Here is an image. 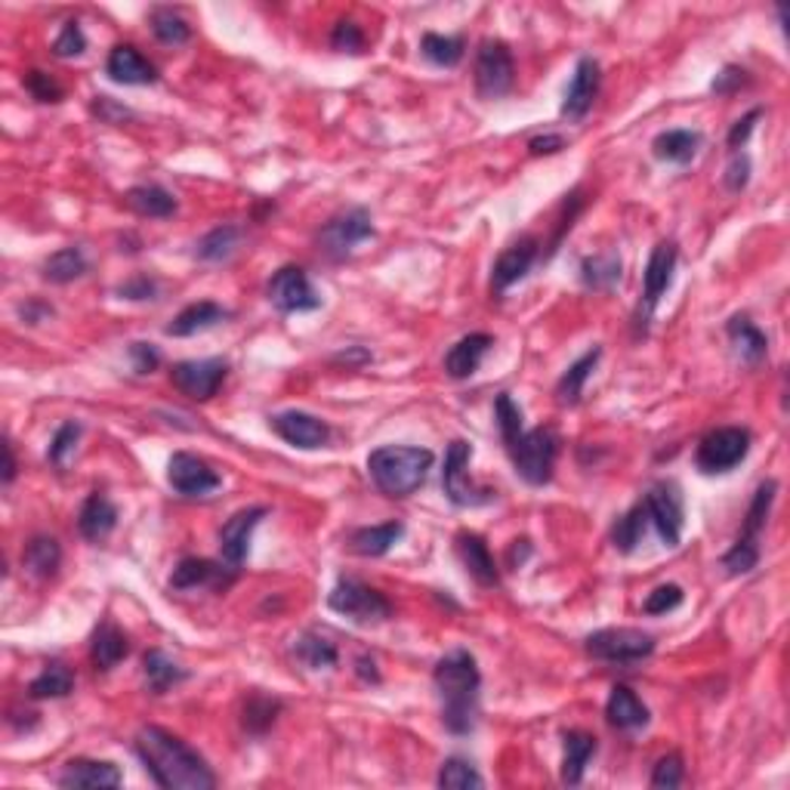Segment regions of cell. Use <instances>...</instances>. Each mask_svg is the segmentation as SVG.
I'll list each match as a JSON object with an SVG mask.
<instances>
[{
  "instance_id": "obj_1",
  "label": "cell",
  "mask_w": 790,
  "mask_h": 790,
  "mask_svg": "<svg viewBox=\"0 0 790 790\" xmlns=\"http://www.w3.org/2000/svg\"><path fill=\"white\" fill-rule=\"evenodd\" d=\"M136 753L152 781L164 790H213L216 775L204 756L192 751L179 735L161 726H146L136 735Z\"/></svg>"
},
{
  "instance_id": "obj_2",
  "label": "cell",
  "mask_w": 790,
  "mask_h": 790,
  "mask_svg": "<svg viewBox=\"0 0 790 790\" xmlns=\"http://www.w3.org/2000/svg\"><path fill=\"white\" fill-rule=\"evenodd\" d=\"M494 417H498V429L506 444V454L516 466V476L522 482L550 485L553 482V469H556V457H560V436L550 426H538V429H525V417L522 407L513 402L510 392H501L494 399Z\"/></svg>"
},
{
  "instance_id": "obj_3",
  "label": "cell",
  "mask_w": 790,
  "mask_h": 790,
  "mask_svg": "<svg viewBox=\"0 0 790 790\" xmlns=\"http://www.w3.org/2000/svg\"><path fill=\"white\" fill-rule=\"evenodd\" d=\"M432 682L442 701V726L451 735H473L476 732V719H479V689H482V674L476 657L466 649H454L451 655H444L436 670H432Z\"/></svg>"
},
{
  "instance_id": "obj_4",
  "label": "cell",
  "mask_w": 790,
  "mask_h": 790,
  "mask_svg": "<svg viewBox=\"0 0 790 790\" xmlns=\"http://www.w3.org/2000/svg\"><path fill=\"white\" fill-rule=\"evenodd\" d=\"M436 454L429 448H414V444H384L371 451L367 457V473L374 485L384 491L386 498H407L426 482L432 469Z\"/></svg>"
},
{
  "instance_id": "obj_5",
  "label": "cell",
  "mask_w": 790,
  "mask_h": 790,
  "mask_svg": "<svg viewBox=\"0 0 790 790\" xmlns=\"http://www.w3.org/2000/svg\"><path fill=\"white\" fill-rule=\"evenodd\" d=\"M775 491H778V482H775V479H769V482H763L756 488L751 510H748V516H744V528H741V535H738V540L732 543V550L723 556V568H726L732 578L751 575L753 568L760 565V535H763L766 519H769V510L772 503H775Z\"/></svg>"
},
{
  "instance_id": "obj_6",
  "label": "cell",
  "mask_w": 790,
  "mask_h": 790,
  "mask_svg": "<svg viewBox=\"0 0 790 790\" xmlns=\"http://www.w3.org/2000/svg\"><path fill=\"white\" fill-rule=\"evenodd\" d=\"M328 609L349 617L352 624H362V627H377V624L392 617V602L380 590L367 587L365 580L359 578L337 580V587L330 590L328 597Z\"/></svg>"
},
{
  "instance_id": "obj_7",
  "label": "cell",
  "mask_w": 790,
  "mask_h": 790,
  "mask_svg": "<svg viewBox=\"0 0 790 790\" xmlns=\"http://www.w3.org/2000/svg\"><path fill=\"white\" fill-rule=\"evenodd\" d=\"M748 454H751V432L741 426H719L701 439L694 463L704 476H723L748 461Z\"/></svg>"
},
{
  "instance_id": "obj_8",
  "label": "cell",
  "mask_w": 790,
  "mask_h": 790,
  "mask_svg": "<svg viewBox=\"0 0 790 790\" xmlns=\"http://www.w3.org/2000/svg\"><path fill=\"white\" fill-rule=\"evenodd\" d=\"M676 260H679V251H676L674 241H657L649 253V263L642 272V300H639L637 309V330L642 337L649 334V322L655 318L661 297L674 285Z\"/></svg>"
},
{
  "instance_id": "obj_9",
  "label": "cell",
  "mask_w": 790,
  "mask_h": 790,
  "mask_svg": "<svg viewBox=\"0 0 790 790\" xmlns=\"http://www.w3.org/2000/svg\"><path fill=\"white\" fill-rule=\"evenodd\" d=\"M469 461H473V448L469 442L463 439H454L448 444L444 451V469H442V488L444 498L461 506V510H469V506H485V503L494 501V491L491 488H482L469 479Z\"/></svg>"
},
{
  "instance_id": "obj_10",
  "label": "cell",
  "mask_w": 790,
  "mask_h": 790,
  "mask_svg": "<svg viewBox=\"0 0 790 790\" xmlns=\"http://www.w3.org/2000/svg\"><path fill=\"white\" fill-rule=\"evenodd\" d=\"M587 655L605 664H639L655 652V637L634 627H605L590 634L584 642Z\"/></svg>"
},
{
  "instance_id": "obj_11",
  "label": "cell",
  "mask_w": 790,
  "mask_h": 790,
  "mask_svg": "<svg viewBox=\"0 0 790 790\" xmlns=\"http://www.w3.org/2000/svg\"><path fill=\"white\" fill-rule=\"evenodd\" d=\"M516 84V62L503 40H482L476 57V93L482 99H501Z\"/></svg>"
},
{
  "instance_id": "obj_12",
  "label": "cell",
  "mask_w": 790,
  "mask_h": 790,
  "mask_svg": "<svg viewBox=\"0 0 790 790\" xmlns=\"http://www.w3.org/2000/svg\"><path fill=\"white\" fill-rule=\"evenodd\" d=\"M374 238V226H371V213L365 208H352V211L340 213L328 220L322 231H318V251L328 260H347L349 253L355 251L362 241Z\"/></svg>"
},
{
  "instance_id": "obj_13",
  "label": "cell",
  "mask_w": 790,
  "mask_h": 790,
  "mask_svg": "<svg viewBox=\"0 0 790 790\" xmlns=\"http://www.w3.org/2000/svg\"><path fill=\"white\" fill-rule=\"evenodd\" d=\"M645 513L649 525H655L657 538L664 547H679L682 540V525H686V510H682V491L676 482H657L645 494Z\"/></svg>"
},
{
  "instance_id": "obj_14",
  "label": "cell",
  "mask_w": 790,
  "mask_h": 790,
  "mask_svg": "<svg viewBox=\"0 0 790 790\" xmlns=\"http://www.w3.org/2000/svg\"><path fill=\"white\" fill-rule=\"evenodd\" d=\"M269 303L281 315H297V312H315L322 306V297L315 293L312 281H309L306 269L300 266H281L269 278V288H266Z\"/></svg>"
},
{
  "instance_id": "obj_15",
  "label": "cell",
  "mask_w": 790,
  "mask_h": 790,
  "mask_svg": "<svg viewBox=\"0 0 790 790\" xmlns=\"http://www.w3.org/2000/svg\"><path fill=\"white\" fill-rule=\"evenodd\" d=\"M229 374V365L223 359H198V362H176L171 367V384L192 402H208L216 396Z\"/></svg>"
},
{
  "instance_id": "obj_16",
  "label": "cell",
  "mask_w": 790,
  "mask_h": 790,
  "mask_svg": "<svg viewBox=\"0 0 790 790\" xmlns=\"http://www.w3.org/2000/svg\"><path fill=\"white\" fill-rule=\"evenodd\" d=\"M167 482L183 498H208L223 485V479L216 469H211V463H204L189 451H176L167 463Z\"/></svg>"
},
{
  "instance_id": "obj_17",
  "label": "cell",
  "mask_w": 790,
  "mask_h": 790,
  "mask_svg": "<svg viewBox=\"0 0 790 790\" xmlns=\"http://www.w3.org/2000/svg\"><path fill=\"white\" fill-rule=\"evenodd\" d=\"M266 516V506H248V510H238L223 528H220V556L226 562V568L238 572L248 553H251V538L253 528L263 522Z\"/></svg>"
},
{
  "instance_id": "obj_18",
  "label": "cell",
  "mask_w": 790,
  "mask_h": 790,
  "mask_svg": "<svg viewBox=\"0 0 790 790\" xmlns=\"http://www.w3.org/2000/svg\"><path fill=\"white\" fill-rule=\"evenodd\" d=\"M269 426L275 429L278 439H285L300 451H315V448H325L330 442V426L318 421L315 414H306V411H281V414L269 417Z\"/></svg>"
},
{
  "instance_id": "obj_19",
  "label": "cell",
  "mask_w": 790,
  "mask_h": 790,
  "mask_svg": "<svg viewBox=\"0 0 790 790\" xmlns=\"http://www.w3.org/2000/svg\"><path fill=\"white\" fill-rule=\"evenodd\" d=\"M538 238H531V235L510 244L491 266V293L503 297L513 285H519L522 278L531 272V266L538 263Z\"/></svg>"
},
{
  "instance_id": "obj_20",
  "label": "cell",
  "mask_w": 790,
  "mask_h": 790,
  "mask_svg": "<svg viewBox=\"0 0 790 790\" xmlns=\"http://www.w3.org/2000/svg\"><path fill=\"white\" fill-rule=\"evenodd\" d=\"M599 80H602V72H599L597 59L584 57L578 59L575 65V75L568 80L565 87V99H562V117L578 124L587 117V112L593 109V102L599 97Z\"/></svg>"
},
{
  "instance_id": "obj_21",
  "label": "cell",
  "mask_w": 790,
  "mask_h": 790,
  "mask_svg": "<svg viewBox=\"0 0 790 790\" xmlns=\"http://www.w3.org/2000/svg\"><path fill=\"white\" fill-rule=\"evenodd\" d=\"M59 788H121L124 775L109 760H68L57 778Z\"/></svg>"
},
{
  "instance_id": "obj_22",
  "label": "cell",
  "mask_w": 790,
  "mask_h": 790,
  "mask_svg": "<svg viewBox=\"0 0 790 790\" xmlns=\"http://www.w3.org/2000/svg\"><path fill=\"white\" fill-rule=\"evenodd\" d=\"M454 550H457V556H461L466 575L476 580L479 587H498V584H501L498 562H494L491 550H488V543H485L479 535L461 531L457 540H454Z\"/></svg>"
},
{
  "instance_id": "obj_23",
  "label": "cell",
  "mask_w": 790,
  "mask_h": 790,
  "mask_svg": "<svg viewBox=\"0 0 790 790\" xmlns=\"http://www.w3.org/2000/svg\"><path fill=\"white\" fill-rule=\"evenodd\" d=\"M494 347L491 334H466L444 355V374L451 380H469L479 367H482L485 355Z\"/></svg>"
},
{
  "instance_id": "obj_24",
  "label": "cell",
  "mask_w": 790,
  "mask_h": 790,
  "mask_svg": "<svg viewBox=\"0 0 790 790\" xmlns=\"http://www.w3.org/2000/svg\"><path fill=\"white\" fill-rule=\"evenodd\" d=\"M105 72L115 84H124V87H149L158 80V68L130 43H121L109 53Z\"/></svg>"
},
{
  "instance_id": "obj_25",
  "label": "cell",
  "mask_w": 790,
  "mask_h": 790,
  "mask_svg": "<svg viewBox=\"0 0 790 790\" xmlns=\"http://www.w3.org/2000/svg\"><path fill=\"white\" fill-rule=\"evenodd\" d=\"M605 719L617 732H639L649 726V707L639 701V694L630 686H615L605 701Z\"/></svg>"
},
{
  "instance_id": "obj_26",
  "label": "cell",
  "mask_w": 790,
  "mask_h": 790,
  "mask_svg": "<svg viewBox=\"0 0 790 790\" xmlns=\"http://www.w3.org/2000/svg\"><path fill=\"white\" fill-rule=\"evenodd\" d=\"M726 337H729V343H732L735 359H738L744 367H756L766 362L769 340H766V334L756 328L748 315H735V318H729Z\"/></svg>"
},
{
  "instance_id": "obj_27",
  "label": "cell",
  "mask_w": 790,
  "mask_h": 790,
  "mask_svg": "<svg viewBox=\"0 0 790 790\" xmlns=\"http://www.w3.org/2000/svg\"><path fill=\"white\" fill-rule=\"evenodd\" d=\"M117 525V506L102 491H93L84 506H80V513H77V531H80V538L90 540V543H99V540H105L112 531H115Z\"/></svg>"
},
{
  "instance_id": "obj_28",
  "label": "cell",
  "mask_w": 790,
  "mask_h": 790,
  "mask_svg": "<svg viewBox=\"0 0 790 790\" xmlns=\"http://www.w3.org/2000/svg\"><path fill=\"white\" fill-rule=\"evenodd\" d=\"M405 535V525L402 522H384V525H367V528H355L349 535V550L355 556H365V560H377L386 556L399 540Z\"/></svg>"
},
{
  "instance_id": "obj_29",
  "label": "cell",
  "mask_w": 790,
  "mask_h": 790,
  "mask_svg": "<svg viewBox=\"0 0 790 790\" xmlns=\"http://www.w3.org/2000/svg\"><path fill=\"white\" fill-rule=\"evenodd\" d=\"M229 318V309L213 303V300H198L192 306H186L179 315H174V322L164 328L167 337H195L201 330L216 328L220 322Z\"/></svg>"
},
{
  "instance_id": "obj_30",
  "label": "cell",
  "mask_w": 790,
  "mask_h": 790,
  "mask_svg": "<svg viewBox=\"0 0 790 790\" xmlns=\"http://www.w3.org/2000/svg\"><path fill=\"white\" fill-rule=\"evenodd\" d=\"M226 572H231V568H223L220 562L198 560V556H186V560L179 562V565L174 568V575H171V587H174V590H198V587H226V584H229ZM231 575H235V572H231Z\"/></svg>"
},
{
  "instance_id": "obj_31",
  "label": "cell",
  "mask_w": 790,
  "mask_h": 790,
  "mask_svg": "<svg viewBox=\"0 0 790 790\" xmlns=\"http://www.w3.org/2000/svg\"><path fill=\"white\" fill-rule=\"evenodd\" d=\"M562 748H565V753H562V781L575 788L584 781V772L590 766V760L597 756L599 744L590 732L572 729L562 738Z\"/></svg>"
},
{
  "instance_id": "obj_32",
  "label": "cell",
  "mask_w": 790,
  "mask_h": 790,
  "mask_svg": "<svg viewBox=\"0 0 790 790\" xmlns=\"http://www.w3.org/2000/svg\"><path fill=\"white\" fill-rule=\"evenodd\" d=\"M127 655H130L127 634L117 624H112V620H102L97 630H93V639H90V657H93L97 670H112Z\"/></svg>"
},
{
  "instance_id": "obj_33",
  "label": "cell",
  "mask_w": 790,
  "mask_h": 790,
  "mask_svg": "<svg viewBox=\"0 0 790 790\" xmlns=\"http://www.w3.org/2000/svg\"><path fill=\"white\" fill-rule=\"evenodd\" d=\"M599 359H602V349L593 347L590 352H584L578 362L568 365V371L562 374L560 384H556V399H560V405L565 407L578 405L580 396H584V386H587V380L593 377Z\"/></svg>"
},
{
  "instance_id": "obj_34",
  "label": "cell",
  "mask_w": 790,
  "mask_h": 790,
  "mask_svg": "<svg viewBox=\"0 0 790 790\" xmlns=\"http://www.w3.org/2000/svg\"><path fill=\"white\" fill-rule=\"evenodd\" d=\"M701 149V134L698 130H664L655 136L652 142V152L657 161H667V164H692L694 154Z\"/></svg>"
},
{
  "instance_id": "obj_35",
  "label": "cell",
  "mask_w": 790,
  "mask_h": 790,
  "mask_svg": "<svg viewBox=\"0 0 790 790\" xmlns=\"http://www.w3.org/2000/svg\"><path fill=\"white\" fill-rule=\"evenodd\" d=\"M142 674H146V682H149V692L154 694H164L167 689H174V686L189 679V670L179 667L174 657L164 655L161 649L146 652V657H142Z\"/></svg>"
},
{
  "instance_id": "obj_36",
  "label": "cell",
  "mask_w": 790,
  "mask_h": 790,
  "mask_svg": "<svg viewBox=\"0 0 790 790\" xmlns=\"http://www.w3.org/2000/svg\"><path fill=\"white\" fill-rule=\"evenodd\" d=\"M127 208L139 216H149V220H167L176 213V198L164 186H134L130 192L124 195Z\"/></svg>"
},
{
  "instance_id": "obj_37",
  "label": "cell",
  "mask_w": 790,
  "mask_h": 790,
  "mask_svg": "<svg viewBox=\"0 0 790 790\" xmlns=\"http://www.w3.org/2000/svg\"><path fill=\"white\" fill-rule=\"evenodd\" d=\"M238 244H241V226L223 223V226L211 229L195 244V256L201 263H223V260H229L231 253L238 251Z\"/></svg>"
},
{
  "instance_id": "obj_38",
  "label": "cell",
  "mask_w": 790,
  "mask_h": 790,
  "mask_svg": "<svg viewBox=\"0 0 790 790\" xmlns=\"http://www.w3.org/2000/svg\"><path fill=\"white\" fill-rule=\"evenodd\" d=\"M59 562H62V550H59L57 538H47V535L32 538L22 550V565L40 580L53 578L59 572Z\"/></svg>"
},
{
  "instance_id": "obj_39",
  "label": "cell",
  "mask_w": 790,
  "mask_h": 790,
  "mask_svg": "<svg viewBox=\"0 0 790 790\" xmlns=\"http://www.w3.org/2000/svg\"><path fill=\"white\" fill-rule=\"evenodd\" d=\"M293 657L309 667V670H328L334 667L340 655H337V645L330 642L328 637H322V634H303V637L293 639Z\"/></svg>"
},
{
  "instance_id": "obj_40",
  "label": "cell",
  "mask_w": 790,
  "mask_h": 790,
  "mask_svg": "<svg viewBox=\"0 0 790 790\" xmlns=\"http://www.w3.org/2000/svg\"><path fill=\"white\" fill-rule=\"evenodd\" d=\"M645 528H649V513H645V503H637L630 513H624L612 528V543H615L617 553L630 556L637 550L642 538H645Z\"/></svg>"
},
{
  "instance_id": "obj_41",
  "label": "cell",
  "mask_w": 790,
  "mask_h": 790,
  "mask_svg": "<svg viewBox=\"0 0 790 790\" xmlns=\"http://www.w3.org/2000/svg\"><path fill=\"white\" fill-rule=\"evenodd\" d=\"M87 272V256L80 248H62V251L50 253L43 263V278L50 285H72Z\"/></svg>"
},
{
  "instance_id": "obj_42",
  "label": "cell",
  "mask_w": 790,
  "mask_h": 790,
  "mask_svg": "<svg viewBox=\"0 0 790 790\" xmlns=\"http://www.w3.org/2000/svg\"><path fill=\"white\" fill-rule=\"evenodd\" d=\"M72 689H75V674H72L65 664L53 661V664H47V667L32 679L28 694L38 698V701H43V698H68Z\"/></svg>"
},
{
  "instance_id": "obj_43",
  "label": "cell",
  "mask_w": 790,
  "mask_h": 790,
  "mask_svg": "<svg viewBox=\"0 0 790 790\" xmlns=\"http://www.w3.org/2000/svg\"><path fill=\"white\" fill-rule=\"evenodd\" d=\"M580 281L593 290H609L620 281V256L617 253H599L587 256L580 263Z\"/></svg>"
},
{
  "instance_id": "obj_44",
  "label": "cell",
  "mask_w": 790,
  "mask_h": 790,
  "mask_svg": "<svg viewBox=\"0 0 790 790\" xmlns=\"http://www.w3.org/2000/svg\"><path fill=\"white\" fill-rule=\"evenodd\" d=\"M463 47L466 43L457 35H436V32H429V35L421 38V53L436 68H454L463 59Z\"/></svg>"
},
{
  "instance_id": "obj_45",
  "label": "cell",
  "mask_w": 790,
  "mask_h": 790,
  "mask_svg": "<svg viewBox=\"0 0 790 790\" xmlns=\"http://www.w3.org/2000/svg\"><path fill=\"white\" fill-rule=\"evenodd\" d=\"M149 25H152V35L164 47H179V43H186V40L192 38V25L183 20L176 10L171 7H158L152 10V16H149Z\"/></svg>"
},
{
  "instance_id": "obj_46",
  "label": "cell",
  "mask_w": 790,
  "mask_h": 790,
  "mask_svg": "<svg viewBox=\"0 0 790 790\" xmlns=\"http://www.w3.org/2000/svg\"><path fill=\"white\" fill-rule=\"evenodd\" d=\"M281 711V701L278 698H269V694L253 692L248 701H244V711H241V726L248 729L251 735H263L269 732L275 716Z\"/></svg>"
},
{
  "instance_id": "obj_47",
  "label": "cell",
  "mask_w": 790,
  "mask_h": 790,
  "mask_svg": "<svg viewBox=\"0 0 790 790\" xmlns=\"http://www.w3.org/2000/svg\"><path fill=\"white\" fill-rule=\"evenodd\" d=\"M439 788L444 790H469V788H485V778L476 772V766L469 760L461 756H451L444 760L442 769H439Z\"/></svg>"
},
{
  "instance_id": "obj_48",
  "label": "cell",
  "mask_w": 790,
  "mask_h": 790,
  "mask_svg": "<svg viewBox=\"0 0 790 790\" xmlns=\"http://www.w3.org/2000/svg\"><path fill=\"white\" fill-rule=\"evenodd\" d=\"M80 432H84V426L77 424V421H65V424L59 426L57 436H53V442H50V451H47V457L53 466H65L68 457L75 454L77 442H80Z\"/></svg>"
},
{
  "instance_id": "obj_49",
  "label": "cell",
  "mask_w": 790,
  "mask_h": 790,
  "mask_svg": "<svg viewBox=\"0 0 790 790\" xmlns=\"http://www.w3.org/2000/svg\"><path fill=\"white\" fill-rule=\"evenodd\" d=\"M330 47L337 53H349V57H359L365 53V32L355 25V22H337L334 25V35H330Z\"/></svg>"
},
{
  "instance_id": "obj_50",
  "label": "cell",
  "mask_w": 790,
  "mask_h": 790,
  "mask_svg": "<svg viewBox=\"0 0 790 790\" xmlns=\"http://www.w3.org/2000/svg\"><path fill=\"white\" fill-rule=\"evenodd\" d=\"M682 778H686L682 756H679V753H667V756H661V760L655 763V772H652V788L674 790L682 785Z\"/></svg>"
},
{
  "instance_id": "obj_51",
  "label": "cell",
  "mask_w": 790,
  "mask_h": 790,
  "mask_svg": "<svg viewBox=\"0 0 790 790\" xmlns=\"http://www.w3.org/2000/svg\"><path fill=\"white\" fill-rule=\"evenodd\" d=\"M682 605V587H676V584H661L655 587L649 599L642 602V612L645 615H667V612H674Z\"/></svg>"
},
{
  "instance_id": "obj_52",
  "label": "cell",
  "mask_w": 790,
  "mask_h": 790,
  "mask_svg": "<svg viewBox=\"0 0 790 790\" xmlns=\"http://www.w3.org/2000/svg\"><path fill=\"white\" fill-rule=\"evenodd\" d=\"M87 50V38H84V32H80V25L75 20L65 22L62 25V32H59V38L53 40V53L59 59H72V57H80Z\"/></svg>"
},
{
  "instance_id": "obj_53",
  "label": "cell",
  "mask_w": 790,
  "mask_h": 790,
  "mask_svg": "<svg viewBox=\"0 0 790 790\" xmlns=\"http://www.w3.org/2000/svg\"><path fill=\"white\" fill-rule=\"evenodd\" d=\"M25 87H28V93L38 99V102H59L62 99V87L50 75H43V72H28L25 75Z\"/></svg>"
},
{
  "instance_id": "obj_54",
  "label": "cell",
  "mask_w": 790,
  "mask_h": 790,
  "mask_svg": "<svg viewBox=\"0 0 790 790\" xmlns=\"http://www.w3.org/2000/svg\"><path fill=\"white\" fill-rule=\"evenodd\" d=\"M117 297H121V300H136V303H142V300H158V281L149 278V275H136V278L124 281V285L117 288Z\"/></svg>"
},
{
  "instance_id": "obj_55",
  "label": "cell",
  "mask_w": 790,
  "mask_h": 790,
  "mask_svg": "<svg viewBox=\"0 0 790 790\" xmlns=\"http://www.w3.org/2000/svg\"><path fill=\"white\" fill-rule=\"evenodd\" d=\"M748 72L744 68H735V65H726L719 75L714 77V84H711V90H714L716 97H732L738 87H744V80H748Z\"/></svg>"
},
{
  "instance_id": "obj_56",
  "label": "cell",
  "mask_w": 790,
  "mask_h": 790,
  "mask_svg": "<svg viewBox=\"0 0 790 790\" xmlns=\"http://www.w3.org/2000/svg\"><path fill=\"white\" fill-rule=\"evenodd\" d=\"M760 117H763V109H753V112H748L741 121H735V127L729 130V149H732V152H738V149L748 146V139H751L753 127H756Z\"/></svg>"
},
{
  "instance_id": "obj_57",
  "label": "cell",
  "mask_w": 790,
  "mask_h": 790,
  "mask_svg": "<svg viewBox=\"0 0 790 790\" xmlns=\"http://www.w3.org/2000/svg\"><path fill=\"white\" fill-rule=\"evenodd\" d=\"M751 183V158L748 154H735L729 171H726V189L729 192H741Z\"/></svg>"
},
{
  "instance_id": "obj_58",
  "label": "cell",
  "mask_w": 790,
  "mask_h": 790,
  "mask_svg": "<svg viewBox=\"0 0 790 790\" xmlns=\"http://www.w3.org/2000/svg\"><path fill=\"white\" fill-rule=\"evenodd\" d=\"M93 115H99V121H105V124H121V121L134 117V112L124 109V105H117L112 97H97V102H93Z\"/></svg>"
},
{
  "instance_id": "obj_59",
  "label": "cell",
  "mask_w": 790,
  "mask_h": 790,
  "mask_svg": "<svg viewBox=\"0 0 790 790\" xmlns=\"http://www.w3.org/2000/svg\"><path fill=\"white\" fill-rule=\"evenodd\" d=\"M130 362H134L136 374H152L158 362H161V355H158V349L152 343H134L130 347Z\"/></svg>"
},
{
  "instance_id": "obj_60",
  "label": "cell",
  "mask_w": 790,
  "mask_h": 790,
  "mask_svg": "<svg viewBox=\"0 0 790 790\" xmlns=\"http://www.w3.org/2000/svg\"><path fill=\"white\" fill-rule=\"evenodd\" d=\"M528 149H531V154H556L565 149V139H562L560 134L535 136V139L528 142Z\"/></svg>"
},
{
  "instance_id": "obj_61",
  "label": "cell",
  "mask_w": 790,
  "mask_h": 790,
  "mask_svg": "<svg viewBox=\"0 0 790 790\" xmlns=\"http://www.w3.org/2000/svg\"><path fill=\"white\" fill-rule=\"evenodd\" d=\"M3 485H13L16 479V457H13V444L3 442Z\"/></svg>"
},
{
  "instance_id": "obj_62",
  "label": "cell",
  "mask_w": 790,
  "mask_h": 790,
  "mask_svg": "<svg viewBox=\"0 0 790 790\" xmlns=\"http://www.w3.org/2000/svg\"><path fill=\"white\" fill-rule=\"evenodd\" d=\"M20 312H22V318L28 322V325H38L40 315H53V309H50V306H38V303H25V306H22Z\"/></svg>"
},
{
  "instance_id": "obj_63",
  "label": "cell",
  "mask_w": 790,
  "mask_h": 790,
  "mask_svg": "<svg viewBox=\"0 0 790 790\" xmlns=\"http://www.w3.org/2000/svg\"><path fill=\"white\" fill-rule=\"evenodd\" d=\"M359 676H362L365 682H380V674H377V664H374V657H367V655L359 657Z\"/></svg>"
}]
</instances>
